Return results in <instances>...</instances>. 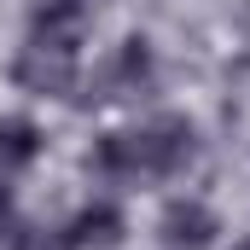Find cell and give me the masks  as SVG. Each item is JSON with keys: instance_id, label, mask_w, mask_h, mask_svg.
Wrapping results in <instances>:
<instances>
[{"instance_id": "1", "label": "cell", "mask_w": 250, "mask_h": 250, "mask_svg": "<svg viewBox=\"0 0 250 250\" xmlns=\"http://www.w3.org/2000/svg\"><path fill=\"white\" fill-rule=\"evenodd\" d=\"M192 157H198V128L181 111H163V117H146L134 128H111L93 140V169L111 175V181H169L181 175Z\"/></svg>"}, {"instance_id": "2", "label": "cell", "mask_w": 250, "mask_h": 250, "mask_svg": "<svg viewBox=\"0 0 250 250\" xmlns=\"http://www.w3.org/2000/svg\"><path fill=\"white\" fill-rule=\"evenodd\" d=\"M12 82L35 99H70L76 82H82V47L70 41H47V35H29L12 59Z\"/></svg>"}, {"instance_id": "3", "label": "cell", "mask_w": 250, "mask_h": 250, "mask_svg": "<svg viewBox=\"0 0 250 250\" xmlns=\"http://www.w3.org/2000/svg\"><path fill=\"white\" fill-rule=\"evenodd\" d=\"M215 233H221V215H215L209 204H198V198H175V204L157 215L163 250H209Z\"/></svg>"}, {"instance_id": "4", "label": "cell", "mask_w": 250, "mask_h": 250, "mask_svg": "<svg viewBox=\"0 0 250 250\" xmlns=\"http://www.w3.org/2000/svg\"><path fill=\"white\" fill-rule=\"evenodd\" d=\"M123 233H128L123 209L99 198V204H87V209H76V215L64 221L59 245L64 250H111V245H123Z\"/></svg>"}, {"instance_id": "5", "label": "cell", "mask_w": 250, "mask_h": 250, "mask_svg": "<svg viewBox=\"0 0 250 250\" xmlns=\"http://www.w3.org/2000/svg\"><path fill=\"white\" fill-rule=\"evenodd\" d=\"M151 76H157L151 41H146V35H128L123 47H117V59L105 64V99H134V93H146Z\"/></svg>"}, {"instance_id": "6", "label": "cell", "mask_w": 250, "mask_h": 250, "mask_svg": "<svg viewBox=\"0 0 250 250\" xmlns=\"http://www.w3.org/2000/svg\"><path fill=\"white\" fill-rule=\"evenodd\" d=\"M29 35H47V41L82 47V35H87V0H35Z\"/></svg>"}, {"instance_id": "7", "label": "cell", "mask_w": 250, "mask_h": 250, "mask_svg": "<svg viewBox=\"0 0 250 250\" xmlns=\"http://www.w3.org/2000/svg\"><path fill=\"white\" fill-rule=\"evenodd\" d=\"M41 146H47L41 123H29V117H0V175L29 169V163L41 157Z\"/></svg>"}, {"instance_id": "8", "label": "cell", "mask_w": 250, "mask_h": 250, "mask_svg": "<svg viewBox=\"0 0 250 250\" xmlns=\"http://www.w3.org/2000/svg\"><path fill=\"white\" fill-rule=\"evenodd\" d=\"M6 245H12V250H64V245H59V233H41V227H18Z\"/></svg>"}, {"instance_id": "9", "label": "cell", "mask_w": 250, "mask_h": 250, "mask_svg": "<svg viewBox=\"0 0 250 250\" xmlns=\"http://www.w3.org/2000/svg\"><path fill=\"white\" fill-rule=\"evenodd\" d=\"M18 233V204H12V187L0 181V239H12Z\"/></svg>"}, {"instance_id": "10", "label": "cell", "mask_w": 250, "mask_h": 250, "mask_svg": "<svg viewBox=\"0 0 250 250\" xmlns=\"http://www.w3.org/2000/svg\"><path fill=\"white\" fill-rule=\"evenodd\" d=\"M233 250H250V239H245V245H233Z\"/></svg>"}]
</instances>
